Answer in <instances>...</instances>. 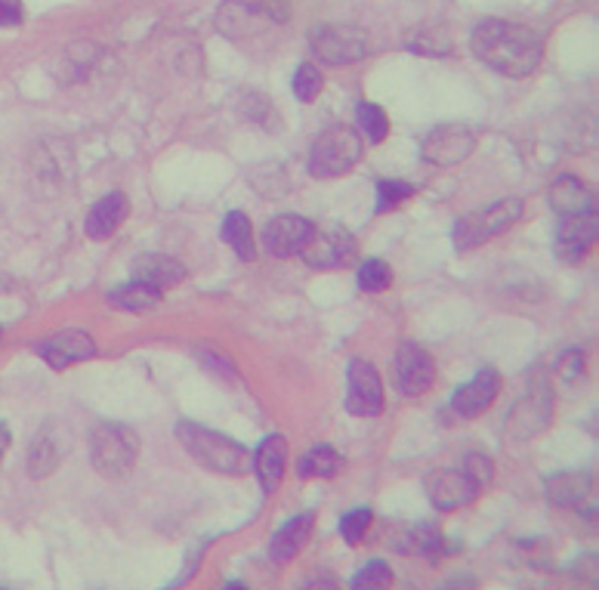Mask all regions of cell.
I'll list each match as a JSON object with an SVG mask.
<instances>
[{
  "instance_id": "cell-11",
  "label": "cell",
  "mask_w": 599,
  "mask_h": 590,
  "mask_svg": "<svg viewBox=\"0 0 599 590\" xmlns=\"http://www.w3.org/2000/svg\"><path fill=\"white\" fill-rule=\"evenodd\" d=\"M473 149H476V133L464 124H439L424 136L420 145V155L429 164H439V167H451L460 164L464 159H470Z\"/></svg>"
},
{
  "instance_id": "cell-7",
  "label": "cell",
  "mask_w": 599,
  "mask_h": 590,
  "mask_svg": "<svg viewBox=\"0 0 599 590\" xmlns=\"http://www.w3.org/2000/svg\"><path fill=\"white\" fill-rule=\"evenodd\" d=\"M554 418V393L547 377L535 375L528 380L526 396L510 408V418H507V436L516 442H526L531 436H538L541 430L550 427Z\"/></svg>"
},
{
  "instance_id": "cell-28",
  "label": "cell",
  "mask_w": 599,
  "mask_h": 590,
  "mask_svg": "<svg viewBox=\"0 0 599 590\" xmlns=\"http://www.w3.org/2000/svg\"><path fill=\"white\" fill-rule=\"evenodd\" d=\"M59 458H62V451H59L57 439H53V433L43 427V430L34 436V442H31V451H29L31 476H34V479L50 476L59 467Z\"/></svg>"
},
{
  "instance_id": "cell-14",
  "label": "cell",
  "mask_w": 599,
  "mask_h": 590,
  "mask_svg": "<svg viewBox=\"0 0 599 590\" xmlns=\"http://www.w3.org/2000/svg\"><path fill=\"white\" fill-rule=\"evenodd\" d=\"M313 230V220H306V216L300 214L272 216L270 223H266V230H263V247L278 260L300 257V251L306 247Z\"/></svg>"
},
{
  "instance_id": "cell-21",
  "label": "cell",
  "mask_w": 599,
  "mask_h": 590,
  "mask_svg": "<svg viewBox=\"0 0 599 590\" xmlns=\"http://www.w3.org/2000/svg\"><path fill=\"white\" fill-rule=\"evenodd\" d=\"M128 214V195L124 192H109L105 199H100V202L90 207V214H87V235L97 238V242L109 238V235H114V232L124 226Z\"/></svg>"
},
{
  "instance_id": "cell-29",
  "label": "cell",
  "mask_w": 599,
  "mask_h": 590,
  "mask_svg": "<svg viewBox=\"0 0 599 590\" xmlns=\"http://www.w3.org/2000/svg\"><path fill=\"white\" fill-rule=\"evenodd\" d=\"M356 121L362 140H368L372 145L384 143L386 133H389V118H386V112L380 105H374V102H358Z\"/></svg>"
},
{
  "instance_id": "cell-3",
  "label": "cell",
  "mask_w": 599,
  "mask_h": 590,
  "mask_svg": "<svg viewBox=\"0 0 599 590\" xmlns=\"http://www.w3.org/2000/svg\"><path fill=\"white\" fill-rule=\"evenodd\" d=\"M140 458V436L114 420H102L90 433V461L93 470L112 482H121L133 474Z\"/></svg>"
},
{
  "instance_id": "cell-27",
  "label": "cell",
  "mask_w": 599,
  "mask_h": 590,
  "mask_svg": "<svg viewBox=\"0 0 599 590\" xmlns=\"http://www.w3.org/2000/svg\"><path fill=\"white\" fill-rule=\"evenodd\" d=\"M220 235L242 260L257 257V251H254V230H251V220H247L244 211H229L223 226H220Z\"/></svg>"
},
{
  "instance_id": "cell-32",
  "label": "cell",
  "mask_w": 599,
  "mask_h": 590,
  "mask_svg": "<svg viewBox=\"0 0 599 590\" xmlns=\"http://www.w3.org/2000/svg\"><path fill=\"white\" fill-rule=\"evenodd\" d=\"M417 189L405 180H377V211L384 214L389 207H399L402 202H408Z\"/></svg>"
},
{
  "instance_id": "cell-16",
  "label": "cell",
  "mask_w": 599,
  "mask_h": 590,
  "mask_svg": "<svg viewBox=\"0 0 599 590\" xmlns=\"http://www.w3.org/2000/svg\"><path fill=\"white\" fill-rule=\"evenodd\" d=\"M500 396V375L498 368H479L473 380H467L464 387L455 389L451 396V408L460 418H479L486 415L491 405L498 403Z\"/></svg>"
},
{
  "instance_id": "cell-31",
  "label": "cell",
  "mask_w": 599,
  "mask_h": 590,
  "mask_svg": "<svg viewBox=\"0 0 599 590\" xmlns=\"http://www.w3.org/2000/svg\"><path fill=\"white\" fill-rule=\"evenodd\" d=\"M291 87H294V96L309 105V102H315V96L322 93V72L315 69L313 62H303L297 72H294Z\"/></svg>"
},
{
  "instance_id": "cell-25",
  "label": "cell",
  "mask_w": 599,
  "mask_h": 590,
  "mask_svg": "<svg viewBox=\"0 0 599 590\" xmlns=\"http://www.w3.org/2000/svg\"><path fill=\"white\" fill-rule=\"evenodd\" d=\"M343 467H346V461H343L341 451L322 442V446H313L300 458L297 474L303 479H334V476L343 474Z\"/></svg>"
},
{
  "instance_id": "cell-34",
  "label": "cell",
  "mask_w": 599,
  "mask_h": 590,
  "mask_svg": "<svg viewBox=\"0 0 599 590\" xmlns=\"http://www.w3.org/2000/svg\"><path fill=\"white\" fill-rule=\"evenodd\" d=\"M393 584V569L384 560H372L368 566L358 569V576L353 578V588L356 590H377L389 588Z\"/></svg>"
},
{
  "instance_id": "cell-30",
  "label": "cell",
  "mask_w": 599,
  "mask_h": 590,
  "mask_svg": "<svg viewBox=\"0 0 599 590\" xmlns=\"http://www.w3.org/2000/svg\"><path fill=\"white\" fill-rule=\"evenodd\" d=\"M393 285V269L386 266L384 260H365L358 266V288L368 291V294H384Z\"/></svg>"
},
{
  "instance_id": "cell-9",
  "label": "cell",
  "mask_w": 599,
  "mask_h": 590,
  "mask_svg": "<svg viewBox=\"0 0 599 590\" xmlns=\"http://www.w3.org/2000/svg\"><path fill=\"white\" fill-rule=\"evenodd\" d=\"M309 50L328 65H349L368 57V38L353 26H318L309 34Z\"/></svg>"
},
{
  "instance_id": "cell-6",
  "label": "cell",
  "mask_w": 599,
  "mask_h": 590,
  "mask_svg": "<svg viewBox=\"0 0 599 590\" xmlns=\"http://www.w3.org/2000/svg\"><path fill=\"white\" fill-rule=\"evenodd\" d=\"M285 0H226L216 13V29L229 34L232 41H247L272 26H285Z\"/></svg>"
},
{
  "instance_id": "cell-20",
  "label": "cell",
  "mask_w": 599,
  "mask_h": 590,
  "mask_svg": "<svg viewBox=\"0 0 599 590\" xmlns=\"http://www.w3.org/2000/svg\"><path fill=\"white\" fill-rule=\"evenodd\" d=\"M544 489H547V498H550L557 507L578 510V507L587 505V501L593 498V474H587V470H571V474L547 476Z\"/></svg>"
},
{
  "instance_id": "cell-10",
  "label": "cell",
  "mask_w": 599,
  "mask_h": 590,
  "mask_svg": "<svg viewBox=\"0 0 599 590\" xmlns=\"http://www.w3.org/2000/svg\"><path fill=\"white\" fill-rule=\"evenodd\" d=\"M424 489L429 495V505L436 510H445V513L473 505L479 498V491H483L467 470H455V467L429 470L427 479H424Z\"/></svg>"
},
{
  "instance_id": "cell-8",
  "label": "cell",
  "mask_w": 599,
  "mask_h": 590,
  "mask_svg": "<svg viewBox=\"0 0 599 590\" xmlns=\"http://www.w3.org/2000/svg\"><path fill=\"white\" fill-rule=\"evenodd\" d=\"M346 411L356 418H377L384 411V380L368 359H353L346 368Z\"/></svg>"
},
{
  "instance_id": "cell-39",
  "label": "cell",
  "mask_w": 599,
  "mask_h": 590,
  "mask_svg": "<svg viewBox=\"0 0 599 590\" xmlns=\"http://www.w3.org/2000/svg\"><path fill=\"white\" fill-rule=\"evenodd\" d=\"M7 446H10V427L0 420V461H3V455H7Z\"/></svg>"
},
{
  "instance_id": "cell-12",
  "label": "cell",
  "mask_w": 599,
  "mask_h": 590,
  "mask_svg": "<svg viewBox=\"0 0 599 590\" xmlns=\"http://www.w3.org/2000/svg\"><path fill=\"white\" fill-rule=\"evenodd\" d=\"M396 384L405 396H427L436 384V359L429 356L427 346L405 340L396 349Z\"/></svg>"
},
{
  "instance_id": "cell-19",
  "label": "cell",
  "mask_w": 599,
  "mask_h": 590,
  "mask_svg": "<svg viewBox=\"0 0 599 590\" xmlns=\"http://www.w3.org/2000/svg\"><path fill=\"white\" fill-rule=\"evenodd\" d=\"M550 204L559 216L571 214H597V195L593 189L585 186L575 173H562L554 189H550Z\"/></svg>"
},
{
  "instance_id": "cell-22",
  "label": "cell",
  "mask_w": 599,
  "mask_h": 590,
  "mask_svg": "<svg viewBox=\"0 0 599 590\" xmlns=\"http://www.w3.org/2000/svg\"><path fill=\"white\" fill-rule=\"evenodd\" d=\"M313 529H315V517L313 513H300V517H291L278 529V532L272 535L270 541V557L275 562H287L297 557L300 550H303V545L313 538Z\"/></svg>"
},
{
  "instance_id": "cell-24",
  "label": "cell",
  "mask_w": 599,
  "mask_h": 590,
  "mask_svg": "<svg viewBox=\"0 0 599 590\" xmlns=\"http://www.w3.org/2000/svg\"><path fill=\"white\" fill-rule=\"evenodd\" d=\"M161 294L164 291L149 285V282H140V278H130L128 285L109 291V303L118 306V309H128V313H145V309H155L161 303Z\"/></svg>"
},
{
  "instance_id": "cell-38",
  "label": "cell",
  "mask_w": 599,
  "mask_h": 590,
  "mask_svg": "<svg viewBox=\"0 0 599 590\" xmlns=\"http://www.w3.org/2000/svg\"><path fill=\"white\" fill-rule=\"evenodd\" d=\"M22 3L19 0H0V29H16L22 26Z\"/></svg>"
},
{
  "instance_id": "cell-5",
  "label": "cell",
  "mask_w": 599,
  "mask_h": 590,
  "mask_svg": "<svg viewBox=\"0 0 599 590\" xmlns=\"http://www.w3.org/2000/svg\"><path fill=\"white\" fill-rule=\"evenodd\" d=\"M522 211H526L522 199H500L488 207H479V211L457 220L455 230H451V242H455L457 251H473V247L486 245L507 230H514L522 220Z\"/></svg>"
},
{
  "instance_id": "cell-33",
  "label": "cell",
  "mask_w": 599,
  "mask_h": 590,
  "mask_svg": "<svg viewBox=\"0 0 599 590\" xmlns=\"http://www.w3.org/2000/svg\"><path fill=\"white\" fill-rule=\"evenodd\" d=\"M372 510L368 507H358V510H349L346 517L341 519V535L343 541L349 545V548H358L362 545V538L368 532V526H372Z\"/></svg>"
},
{
  "instance_id": "cell-26",
  "label": "cell",
  "mask_w": 599,
  "mask_h": 590,
  "mask_svg": "<svg viewBox=\"0 0 599 590\" xmlns=\"http://www.w3.org/2000/svg\"><path fill=\"white\" fill-rule=\"evenodd\" d=\"M399 550L405 553H420L424 560L439 562L445 560L448 553H455L457 548H445V535L436 529V526H417L408 532L405 545H399Z\"/></svg>"
},
{
  "instance_id": "cell-18",
  "label": "cell",
  "mask_w": 599,
  "mask_h": 590,
  "mask_svg": "<svg viewBox=\"0 0 599 590\" xmlns=\"http://www.w3.org/2000/svg\"><path fill=\"white\" fill-rule=\"evenodd\" d=\"M254 470L260 476V486H263V495L270 498L278 491L282 486V479H285L287 470V442L285 436H266L263 442H260L257 455H254Z\"/></svg>"
},
{
  "instance_id": "cell-17",
  "label": "cell",
  "mask_w": 599,
  "mask_h": 590,
  "mask_svg": "<svg viewBox=\"0 0 599 590\" xmlns=\"http://www.w3.org/2000/svg\"><path fill=\"white\" fill-rule=\"evenodd\" d=\"M597 214L559 216L557 257L562 263H581L597 245Z\"/></svg>"
},
{
  "instance_id": "cell-36",
  "label": "cell",
  "mask_w": 599,
  "mask_h": 590,
  "mask_svg": "<svg viewBox=\"0 0 599 590\" xmlns=\"http://www.w3.org/2000/svg\"><path fill=\"white\" fill-rule=\"evenodd\" d=\"M585 368H587V359L581 349H569V353H566L557 365L559 377H566V380H578V377L585 375Z\"/></svg>"
},
{
  "instance_id": "cell-1",
  "label": "cell",
  "mask_w": 599,
  "mask_h": 590,
  "mask_svg": "<svg viewBox=\"0 0 599 590\" xmlns=\"http://www.w3.org/2000/svg\"><path fill=\"white\" fill-rule=\"evenodd\" d=\"M473 57L504 78H526L544 59L538 31L510 19H483L470 34Z\"/></svg>"
},
{
  "instance_id": "cell-37",
  "label": "cell",
  "mask_w": 599,
  "mask_h": 590,
  "mask_svg": "<svg viewBox=\"0 0 599 590\" xmlns=\"http://www.w3.org/2000/svg\"><path fill=\"white\" fill-rule=\"evenodd\" d=\"M199 356H201V362L207 365V372H211V375L235 377V365H232L226 356H220V353H214V349H201Z\"/></svg>"
},
{
  "instance_id": "cell-15",
  "label": "cell",
  "mask_w": 599,
  "mask_h": 590,
  "mask_svg": "<svg viewBox=\"0 0 599 590\" xmlns=\"http://www.w3.org/2000/svg\"><path fill=\"white\" fill-rule=\"evenodd\" d=\"M34 349H38V356H41L50 368L62 372V368H69V365L93 359V356H97V340L87 332L69 328V332H57L53 337L41 340Z\"/></svg>"
},
{
  "instance_id": "cell-4",
  "label": "cell",
  "mask_w": 599,
  "mask_h": 590,
  "mask_svg": "<svg viewBox=\"0 0 599 590\" xmlns=\"http://www.w3.org/2000/svg\"><path fill=\"white\" fill-rule=\"evenodd\" d=\"M362 152H365L362 133L356 128H349V124H334V128L322 130L315 136L306 167H309L313 176L334 180V176H343V173L353 171L358 161H362Z\"/></svg>"
},
{
  "instance_id": "cell-13",
  "label": "cell",
  "mask_w": 599,
  "mask_h": 590,
  "mask_svg": "<svg viewBox=\"0 0 599 590\" xmlns=\"http://www.w3.org/2000/svg\"><path fill=\"white\" fill-rule=\"evenodd\" d=\"M353 254H356V238L346 230H341V226H315L306 247L300 251V257L306 260L313 269L343 266Z\"/></svg>"
},
{
  "instance_id": "cell-23",
  "label": "cell",
  "mask_w": 599,
  "mask_h": 590,
  "mask_svg": "<svg viewBox=\"0 0 599 590\" xmlns=\"http://www.w3.org/2000/svg\"><path fill=\"white\" fill-rule=\"evenodd\" d=\"M133 278L140 282H149L155 288H173L186 278V266L176 263V260L164 257V254H145V257H136L133 263Z\"/></svg>"
},
{
  "instance_id": "cell-2",
  "label": "cell",
  "mask_w": 599,
  "mask_h": 590,
  "mask_svg": "<svg viewBox=\"0 0 599 590\" xmlns=\"http://www.w3.org/2000/svg\"><path fill=\"white\" fill-rule=\"evenodd\" d=\"M176 439H180V446L186 448L189 458H195L211 474L242 476L247 470H254V455L242 442L229 439L226 433L207 430L195 420H180L176 424Z\"/></svg>"
},
{
  "instance_id": "cell-35",
  "label": "cell",
  "mask_w": 599,
  "mask_h": 590,
  "mask_svg": "<svg viewBox=\"0 0 599 590\" xmlns=\"http://www.w3.org/2000/svg\"><path fill=\"white\" fill-rule=\"evenodd\" d=\"M467 474L479 482V489H486L488 482H491V474H495V464H491V458H486V455H467V467H464Z\"/></svg>"
}]
</instances>
